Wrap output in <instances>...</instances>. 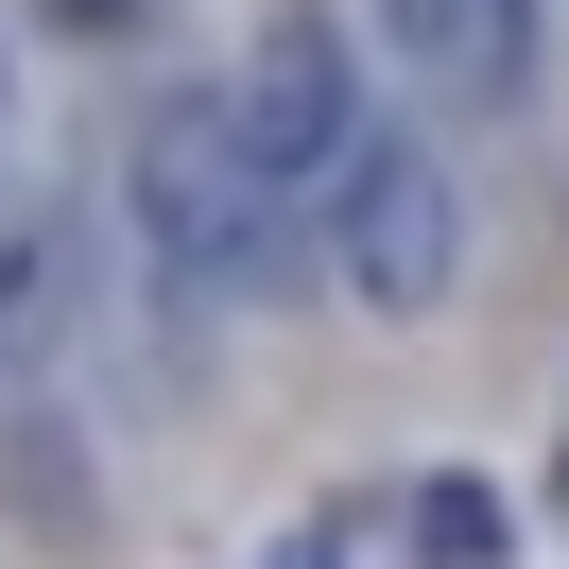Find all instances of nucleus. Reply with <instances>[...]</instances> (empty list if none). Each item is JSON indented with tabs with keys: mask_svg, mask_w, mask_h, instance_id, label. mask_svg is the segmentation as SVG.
Masks as SVG:
<instances>
[{
	"mask_svg": "<svg viewBox=\"0 0 569 569\" xmlns=\"http://www.w3.org/2000/svg\"><path fill=\"white\" fill-rule=\"evenodd\" d=\"M121 208H139V259H156V293H173L190 328H208V311H259V293H293V224L259 208V173H242V139H224L208 87H173V104L139 121Z\"/></svg>",
	"mask_w": 569,
	"mask_h": 569,
	"instance_id": "nucleus-1",
	"label": "nucleus"
},
{
	"mask_svg": "<svg viewBox=\"0 0 569 569\" xmlns=\"http://www.w3.org/2000/svg\"><path fill=\"white\" fill-rule=\"evenodd\" d=\"M224 139H242V173H259L277 224L346 208V173L380 156V87H362V36L328 18V0H259L242 87H224Z\"/></svg>",
	"mask_w": 569,
	"mask_h": 569,
	"instance_id": "nucleus-2",
	"label": "nucleus"
},
{
	"mask_svg": "<svg viewBox=\"0 0 569 569\" xmlns=\"http://www.w3.org/2000/svg\"><path fill=\"white\" fill-rule=\"evenodd\" d=\"M328 277H346V311H380V328H431L449 277H466V190L431 173L397 121H380V156L346 173V208H328Z\"/></svg>",
	"mask_w": 569,
	"mask_h": 569,
	"instance_id": "nucleus-3",
	"label": "nucleus"
},
{
	"mask_svg": "<svg viewBox=\"0 0 569 569\" xmlns=\"http://www.w3.org/2000/svg\"><path fill=\"white\" fill-rule=\"evenodd\" d=\"M397 535H415V569H500V552H518V500L466 483V466H431V483L397 500Z\"/></svg>",
	"mask_w": 569,
	"mask_h": 569,
	"instance_id": "nucleus-4",
	"label": "nucleus"
},
{
	"mask_svg": "<svg viewBox=\"0 0 569 569\" xmlns=\"http://www.w3.org/2000/svg\"><path fill=\"white\" fill-rule=\"evenodd\" d=\"M380 18H397V0H380Z\"/></svg>",
	"mask_w": 569,
	"mask_h": 569,
	"instance_id": "nucleus-5",
	"label": "nucleus"
}]
</instances>
